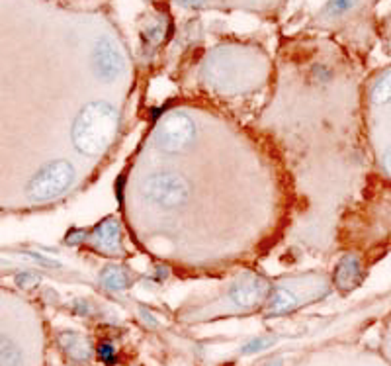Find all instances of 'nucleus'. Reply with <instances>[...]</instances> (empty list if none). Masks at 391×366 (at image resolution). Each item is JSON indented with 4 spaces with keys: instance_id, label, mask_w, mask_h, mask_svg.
Instances as JSON below:
<instances>
[{
    "instance_id": "1",
    "label": "nucleus",
    "mask_w": 391,
    "mask_h": 366,
    "mask_svg": "<svg viewBox=\"0 0 391 366\" xmlns=\"http://www.w3.org/2000/svg\"><path fill=\"white\" fill-rule=\"evenodd\" d=\"M118 119V110L108 102H92L82 108L71 131L76 151L88 157L102 155L116 135Z\"/></svg>"
},
{
    "instance_id": "2",
    "label": "nucleus",
    "mask_w": 391,
    "mask_h": 366,
    "mask_svg": "<svg viewBox=\"0 0 391 366\" xmlns=\"http://www.w3.org/2000/svg\"><path fill=\"white\" fill-rule=\"evenodd\" d=\"M270 292V282L262 276H245L229 286L223 296H219L214 303L198 310L188 315V322H207L223 315H235V313H249L257 310L262 301L266 300Z\"/></svg>"
},
{
    "instance_id": "3",
    "label": "nucleus",
    "mask_w": 391,
    "mask_h": 366,
    "mask_svg": "<svg viewBox=\"0 0 391 366\" xmlns=\"http://www.w3.org/2000/svg\"><path fill=\"white\" fill-rule=\"evenodd\" d=\"M190 184L182 174L174 171H159L149 174L141 184V194L155 206L178 208L190 198Z\"/></svg>"
},
{
    "instance_id": "4",
    "label": "nucleus",
    "mask_w": 391,
    "mask_h": 366,
    "mask_svg": "<svg viewBox=\"0 0 391 366\" xmlns=\"http://www.w3.org/2000/svg\"><path fill=\"white\" fill-rule=\"evenodd\" d=\"M75 181V169L67 161H53L45 165L28 184L32 200H51L65 192Z\"/></svg>"
},
{
    "instance_id": "5",
    "label": "nucleus",
    "mask_w": 391,
    "mask_h": 366,
    "mask_svg": "<svg viewBox=\"0 0 391 366\" xmlns=\"http://www.w3.org/2000/svg\"><path fill=\"white\" fill-rule=\"evenodd\" d=\"M196 138V126L184 114H168L164 116L155 129V143L161 151L178 153L190 147Z\"/></svg>"
},
{
    "instance_id": "6",
    "label": "nucleus",
    "mask_w": 391,
    "mask_h": 366,
    "mask_svg": "<svg viewBox=\"0 0 391 366\" xmlns=\"http://www.w3.org/2000/svg\"><path fill=\"white\" fill-rule=\"evenodd\" d=\"M92 65L98 78L106 83L116 81L123 71V57L120 53V47L110 38H100L92 51Z\"/></svg>"
},
{
    "instance_id": "7",
    "label": "nucleus",
    "mask_w": 391,
    "mask_h": 366,
    "mask_svg": "<svg viewBox=\"0 0 391 366\" xmlns=\"http://www.w3.org/2000/svg\"><path fill=\"white\" fill-rule=\"evenodd\" d=\"M315 356L319 366H391L381 356L354 349H329Z\"/></svg>"
},
{
    "instance_id": "8",
    "label": "nucleus",
    "mask_w": 391,
    "mask_h": 366,
    "mask_svg": "<svg viewBox=\"0 0 391 366\" xmlns=\"http://www.w3.org/2000/svg\"><path fill=\"white\" fill-rule=\"evenodd\" d=\"M360 260L354 255H348L340 263H338L337 270H335V282L340 290H350L356 286L360 280Z\"/></svg>"
},
{
    "instance_id": "9",
    "label": "nucleus",
    "mask_w": 391,
    "mask_h": 366,
    "mask_svg": "<svg viewBox=\"0 0 391 366\" xmlns=\"http://www.w3.org/2000/svg\"><path fill=\"white\" fill-rule=\"evenodd\" d=\"M0 366H26L22 347L8 335H0Z\"/></svg>"
},
{
    "instance_id": "10",
    "label": "nucleus",
    "mask_w": 391,
    "mask_h": 366,
    "mask_svg": "<svg viewBox=\"0 0 391 366\" xmlns=\"http://www.w3.org/2000/svg\"><path fill=\"white\" fill-rule=\"evenodd\" d=\"M96 241L98 243H102L104 245V249H116V245H118V241H120V233H118V226H116V222L110 217V219H106L102 226L98 227L96 231Z\"/></svg>"
},
{
    "instance_id": "11",
    "label": "nucleus",
    "mask_w": 391,
    "mask_h": 366,
    "mask_svg": "<svg viewBox=\"0 0 391 366\" xmlns=\"http://www.w3.org/2000/svg\"><path fill=\"white\" fill-rule=\"evenodd\" d=\"M372 100L374 104H388L391 100V73L385 76H381L378 81V85L374 86L372 90Z\"/></svg>"
},
{
    "instance_id": "12",
    "label": "nucleus",
    "mask_w": 391,
    "mask_h": 366,
    "mask_svg": "<svg viewBox=\"0 0 391 366\" xmlns=\"http://www.w3.org/2000/svg\"><path fill=\"white\" fill-rule=\"evenodd\" d=\"M143 38L145 42H149L151 45H157V43L163 42L164 38V24L163 20H153L145 26L143 30Z\"/></svg>"
},
{
    "instance_id": "13",
    "label": "nucleus",
    "mask_w": 391,
    "mask_h": 366,
    "mask_svg": "<svg viewBox=\"0 0 391 366\" xmlns=\"http://www.w3.org/2000/svg\"><path fill=\"white\" fill-rule=\"evenodd\" d=\"M358 2L360 0H329L325 14L327 16H331V18H337V16H342V14H347L348 10H352Z\"/></svg>"
},
{
    "instance_id": "14",
    "label": "nucleus",
    "mask_w": 391,
    "mask_h": 366,
    "mask_svg": "<svg viewBox=\"0 0 391 366\" xmlns=\"http://www.w3.org/2000/svg\"><path fill=\"white\" fill-rule=\"evenodd\" d=\"M104 282L108 284L110 288H123L128 284V278L123 274V270L118 269V267H110L104 272Z\"/></svg>"
},
{
    "instance_id": "15",
    "label": "nucleus",
    "mask_w": 391,
    "mask_h": 366,
    "mask_svg": "<svg viewBox=\"0 0 391 366\" xmlns=\"http://www.w3.org/2000/svg\"><path fill=\"white\" fill-rule=\"evenodd\" d=\"M383 169H385V172L391 176V149L383 155Z\"/></svg>"
},
{
    "instance_id": "16",
    "label": "nucleus",
    "mask_w": 391,
    "mask_h": 366,
    "mask_svg": "<svg viewBox=\"0 0 391 366\" xmlns=\"http://www.w3.org/2000/svg\"><path fill=\"white\" fill-rule=\"evenodd\" d=\"M302 366H319V363H317V356L315 355L309 356V358H307Z\"/></svg>"
},
{
    "instance_id": "17",
    "label": "nucleus",
    "mask_w": 391,
    "mask_h": 366,
    "mask_svg": "<svg viewBox=\"0 0 391 366\" xmlns=\"http://www.w3.org/2000/svg\"><path fill=\"white\" fill-rule=\"evenodd\" d=\"M131 366H133V365H131Z\"/></svg>"
}]
</instances>
